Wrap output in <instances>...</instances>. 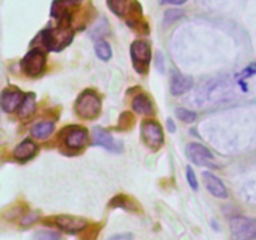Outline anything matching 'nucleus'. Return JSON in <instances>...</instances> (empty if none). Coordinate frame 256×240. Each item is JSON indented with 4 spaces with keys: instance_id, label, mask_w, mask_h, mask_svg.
Wrapping results in <instances>:
<instances>
[{
    "instance_id": "3",
    "label": "nucleus",
    "mask_w": 256,
    "mask_h": 240,
    "mask_svg": "<svg viewBox=\"0 0 256 240\" xmlns=\"http://www.w3.org/2000/svg\"><path fill=\"white\" fill-rule=\"evenodd\" d=\"M75 112L82 119H95L102 112V99L94 90H84L75 102Z\"/></svg>"
},
{
    "instance_id": "12",
    "label": "nucleus",
    "mask_w": 256,
    "mask_h": 240,
    "mask_svg": "<svg viewBox=\"0 0 256 240\" xmlns=\"http://www.w3.org/2000/svg\"><path fill=\"white\" fill-rule=\"evenodd\" d=\"M25 95L16 88H6L2 92L0 96V106L4 112H12L19 109L24 100Z\"/></svg>"
},
{
    "instance_id": "10",
    "label": "nucleus",
    "mask_w": 256,
    "mask_h": 240,
    "mask_svg": "<svg viewBox=\"0 0 256 240\" xmlns=\"http://www.w3.org/2000/svg\"><path fill=\"white\" fill-rule=\"evenodd\" d=\"M186 156L190 162L199 166H206L210 169H216L218 165L215 164V158L212 152L204 145L199 142H190L186 145Z\"/></svg>"
},
{
    "instance_id": "2",
    "label": "nucleus",
    "mask_w": 256,
    "mask_h": 240,
    "mask_svg": "<svg viewBox=\"0 0 256 240\" xmlns=\"http://www.w3.org/2000/svg\"><path fill=\"white\" fill-rule=\"evenodd\" d=\"M60 24L52 29H44L38 38L40 39V45L50 52H62L64 48L72 44L74 32L70 25V20H59Z\"/></svg>"
},
{
    "instance_id": "11",
    "label": "nucleus",
    "mask_w": 256,
    "mask_h": 240,
    "mask_svg": "<svg viewBox=\"0 0 256 240\" xmlns=\"http://www.w3.org/2000/svg\"><path fill=\"white\" fill-rule=\"evenodd\" d=\"M92 144L105 148L108 152H122V142H116L110 132H108L106 130H104L102 128H99V126L92 129Z\"/></svg>"
},
{
    "instance_id": "15",
    "label": "nucleus",
    "mask_w": 256,
    "mask_h": 240,
    "mask_svg": "<svg viewBox=\"0 0 256 240\" xmlns=\"http://www.w3.org/2000/svg\"><path fill=\"white\" fill-rule=\"evenodd\" d=\"M202 180H204L205 188H206L208 192H209L210 194H212L216 198H220V199H225V198H228L226 186H225L224 182H222L219 178L215 176L212 172H202Z\"/></svg>"
},
{
    "instance_id": "30",
    "label": "nucleus",
    "mask_w": 256,
    "mask_h": 240,
    "mask_svg": "<svg viewBox=\"0 0 256 240\" xmlns=\"http://www.w3.org/2000/svg\"><path fill=\"white\" fill-rule=\"evenodd\" d=\"M106 240H134V235L132 232H122V234L112 235Z\"/></svg>"
},
{
    "instance_id": "9",
    "label": "nucleus",
    "mask_w": 256,
    "mask_h": 240,
    "mask_svg": "<svg viewBox=\"0 0 256 240\" xmlns=\"http://www.w3.org/2000/svg\"><path fill=\"white\" fill-rule=\"evenodd\" d=\"M142 139L152 152H158L164 144V132L162 125L155 120H145L142 124Z\"/></svg>"
},
{
    "instance_id": "4",
    "label": "nucleus",
    "mask_w": 256,
    "mask_h": 240,
    "mask_svg": "<svg viewBox=\"0 0 256 240\" xmlns=\"http://www.w3.org/2000/svg\"><path fill=\"white\" fill-rule=\"evenodd\" d=\"M42 222L46 225H52V226H56L62 232H66V234L74 235L78 232H82L85 228L88 226V220L84 218L75 216V215H55L52 218H45Z\"/></svg>"
},
{
    "instance_id": "19",
    "label": "nucleus",
    "mask_w": 256,
    "mask_h": 240,
    "mask_svg": "<svg viewBox=\"0 0 256 240\" xmlns=\"http://www.w3.org/2000/svg\"><path fill=\"white\" fill-rule=\"evenodd\" d=\"M54 132V122H40L32 128V135L36 139H45Z\"/></svg>"
},
{
    "instance_id": "13",
    "label": "nucleus",
    "mask_w": 256,
    "mask_h": 240,
    "mask_svg": "<svg viewBox=\"0 0 256 240\" xmlns=\"http://www.w3.org/2000/svg\"><path fill=\"white\" fill-rule=\"evenodd\" d=\"M110 209H122L130 212H142V206L132 196L126 194H118L112 198L108 204Z\"/></svg>"
},
{
    "instance_id": "8",
    "label": "nucleus",
    "mask_w": 256,
    "mask_h": 240,
    "mask_svg": "<svg viewBox=\"0 0 256 240\" xmlns=\"http://www.w3.org/2000/svg\"><path fill=\"white\" fill-rule=\"evenodd\" d=\"M60 139L62 140L66 149L80 150L89 142V132L85 128L72 125L62 129V132H60Z\"/></svg>"
},
{
    "instance_id": "26",
    "label": "nucleus",
    "mask_w": 256,
    "mask_h": 240,
    "mask_svg": "<svg viewBox=\"0 0 256 240\" xmlns=\"http://www.w3.org/2000/svg\"><path fill=\"white\" fill-rule=\"evenodd\" d=\"M105 25H108L106 20L105 19H102V22H98L96 26H94V29L92 30V34H90V36H92V39H98V40L102 39V35L106 34L108 30H109V28H104V29H102V26H105Z\"/></svg>"
},
{
    "instance_id": "33",
    "label": "nucleus",
    "mask_w": 256,
    "mask_h": 240,
    "mask_svg": "<svg viewBox=\"0 0 256 240\" xmlns=\"http://www.w3.org/2000/svg\"><path fill=\"white\" fill-rule=\"evenodd\" d=\"M254 74H256V64H252V66L246 68V69L244 70V72H242L244 76H252V75Z\"/></svg>"
},
{
    "instance_id": "7",
    "label": "nucleus",
    "mask_w": 256,
    "mask_h": 240,
    "mask_svg": "<svg viewBox=\"0 0 256 240\" xmlns=\"http://www.w3.org/2000/svg\"><path fill=\"white\" fill-rule=\"evenodd\" d=\"M22 69L28 76H39L42 74L46 66V55L42 52L40 48H35L32 49L24 58H22Z\"/></svg>"
},
{
    "instance_id": "28",
    "label": "nucleus",
    "mask_w": 256,
    "mask_h": 240,
    "mask_svg": "<svg viewBox=\"0 0 256 240\" xmlns=\"http://www.w3.org/2000/svg\"><path fill=\"white\" fill-rule=\"evenodd\" d=\"M39 218H40L39 212H36V210H35V212H28L24 218H22V222H20V224H22V226H29V225L34 224V222H36Z\"/></svg>"
},
{
    "instance_id": "34",
    "label": "nucleus",
    "mask_w": 256,
    "mask_h": 240,
    "mask_svg": "<svg viewBox=\"0 0 256 240\" xmlns=\"http://www.w3.org/2000/svg\"><path fill=\"white\" fill-rule=\"evenodd\" d=\"M166 126H168V130H169L170 132H176V125H175L174 120L170 119V118L166 120Z\"/></svg>"
},
{
    "instance_id": "6",
    "label": "nucleus",
    "mask_w": 256,
    "mask_h": 240,
    "mask_svg": "<svg viewBox=\"0 0 256 240\" xmlns=\"http://www.w3.org/2000/svg\"><path fill=\"white\" fill-rule=\"evenodd\" d=\"M230 235L232 240H255L256 239V220L250 218L238 216L230 220Z\"/></svg>"
},
{
    "instance_id": "21",
    "label": "nucleus",
    "mask_w": 256,
    "mask_h": 240,
    "mask_svg": "<svg viewBox=\"0 0 256 240\" xmlns=\"http://www.w3.org/2000/svg\"><path fill=\"white\" fill-rule=\"evenodd\" d=\"M95 54L102 62H108L112 58V46L109 45V42H105V40L100 39L95 42Z\"/></svg>"
},
{
    "instance_id": "5",
    "label": "nucleus",
    "mask_w": 256,
    "mask_h": 240,
    "mask_svg": "<svg viewBox=\"0 0 256 240\" xmlns=\"http://www.w3.org/2000/svg\"><path fill=\"white\" fill-rule=\"evenodd\" d=\"M132 66L139 74H146L152 60V48L146 40H135L130 46Z\"/></svg>"
},
{
    "instance_id": "31",
    "label": "nucleus",
    "mask_w": 256,
    "mask_h": 240,
    "mask_svg": "<svg viewBox=\"0 0 256 240\" xmlns=\"http://www.w3.org/2000/svg\"><path fill=\"white\" fill-rule=\"evenodd\" d=\"M162 5H182L186 2V0H159Z\"/></svg>"
},
{
    "instance_id": "24",
    "label": "nucleus",
    "mask_w": 256,
    "mask_h": 240,
    "mask_svg": "<svg viewBox=\"0 0 256 240\" xmlns=\"http://www.w3.org/2000/svg\"><path fill=\"white\" fill-rule=\"evenodd\" d=\"M32 240H60V234L52 230H40L35 232Z\"/></svg>"
},
{
    "instance_id": "23",
    "label": "nucleus",
    "mask_w": 256,
    "mask_h": 240,
    "mask_svg": "<svg viewBox=\"0 0 256 240\" xmlns=\"http://www.w3.org/2000/svg\"><path fill=\"white\" fill-rule=\"evenodd\" d=\"M182 15H184V12L180 9L166 10L164 14V25L165 26H169V25L174 24V22H178V20H179Z\"/></svg>"
},
{
    "instance_id": "27",
    "label": "nucleus",
    "mask_w": 256,
    "mask_h": 240,
    "mask_svg": "<svg viewBox=\"0 0 256 240\" xmlns=\"http://www.w3.org/2000/svg\"><path fill=\"white\" fill-rule=\"evenodd\" d=\"M186 180H188V184L190 185V188H192V190H198V188H199V182H198L196 175H195L192 168H190V165H188L186 166Z\"/></svg>"
},
{
    "instance_id": "18",
    "label": "nucleus",
    "mask_w": 256,
    "mask_h": 240,
    "mask_svg": "<svg viewBox=\"0 0 256 240\" xmlns=\"http://www.w3.org/2000/svg\"><path fill=\"white\" fill-rule=\"evenodd\" d=\"M36 110V100H35L34 94H26L22 105L19 108V118L26 119L30 115H32Z\"/></svg>"
},
{
    "instance_id": "20",
    "label": "nucleus",
    "mask_w": 256,
    "mask_h": 240,
    "mask_svg": "<svg viewBox=\"0 0 256 240\" xmlns=\"http://www.w3.org/2000/svg\"><path fill=\"white\" fill-rule=\"evenodd\" d=\"M104 224L100 222H94V224H88V226L80 232L79 240H98L100 232H102Z\"/></svg>"
},
{
    "instance_id": "17",
    "label": "nucleus",
    "mask_w": 256,
    "mask_h": 240,
    "mask_svg": "<svg viewBox=\"0 0 256 240\" xmlns=\"http://www.w3.org/2000/svg\"><path fill=\"white\" fill-rule=\"evenodd\" d=\"M38 152V146L32 140L25 139L18 145L12 152V156L14 159L19 160V162H26V160L32 159Z\"/></svg>"
},
{
    "instance_id": "22",
    "label": "nucleus",
    "mask_w": 256,
    "mask_h": 240,
    "mask_svg": "<svg viewBox=\"0 0 256 240\" xmlns=\"http://www.w3.org/2000/svg\"><path fill=\"white\" fill-rule=\"evenodd\" d=\"M135 124V118L134 115L130 112H125L120 115L119 118V129L122 132H126V130L132 129Z\"/></svg>"
},
{
    "instance_id": "29",
    "label": "nucleus",
    "mask_w": 256,
    "mask_h": 240,
    "mask_svg": "<svg viewBox=\"0 0 256 240\" xmlns=\"http://www.w3.org/2000/svg\"><path fill=\"white\" fill-rule=\"evenodd\" d=\"M155 65H156L158 70L162 72H165V62H164V55L162 52H158L156 55H155Z\"/></svg>"
},
{
    "instance_id": "14",
    "label": "nucleus",
    "mask_w": 256,
    "mask_h": 240,
    "mask_svg": "<svg viewBox=\"0 0 256 240\" xmlns=\"http://www.w3.org/2000/svg\"><path fill=\"white\" fill-rule=\"evenodd\" d=\"M194 85V80L192 76L182 74V72L172 70V80H170V90L172 95H182L189 92Z\"/></svg>"
},
{
    "instance_id": "1",
    "label": "nucleus",
    "mask_w": 256,
    "mask_h": 240,
    "mask_svg": "<svg viewBox=\"0 0 256 240\" xmlns=\"http://www.w3.org/2000/svg\"><path fill=\"white\" fill-rule=\"evenodd\" d=\"M106 4L112 14L125 20L128 26L138 32L149 34V25L142 16V8L139 2L136 0H106Z\"/></svg>"
},
{
    "instance_id": "25",
    "label": "nucleus",
    "mask_w": 256,
    "mask_h": 240,
    "mask_svg": "<svg viewBox=\"0 0 256 240\" xmlns=\"http://www.w3.org/2000/svg\"><path fill=\"white\" fill-rule=\"evenodd\" d=\"M176 116L184 122H194L195 120H196V112H192V110L184 109V108H178Z\"/></svg>"
},
{
    "instance_id": "32",
    "label": "nucleus",
    "mask_w": 256,
    "mask_h": 240,
    "mask_svg": "<svg viewBox=\"0 0 256 240\" xmlns=\"http://www.w3.org/2000/svg\"><path fill=\"white\" fill-rule=\"evenodd\" d=\"M60 2L69 9V8H75L78 6V5H80L82 0H60Z\"/></svg>"
},
{
    "instance_id": "16",
    "label": "nucleus",
    "mask_w": 256,
    "mask_h": 240,
    "mask_svg": "<svg viewBox=\"0 0 256 240\" xmlns=\"http://www.w3.org/2000/svg\"><path fill=\"white\" fill-rule=\"evenodd\" d=\"M132 108L136 114L145 115V116L155 114V109L152 99L146 94H142V92H140L136 96H134V99L132 102Z\"/></svg>"
}]
</instances>
